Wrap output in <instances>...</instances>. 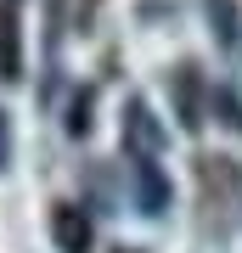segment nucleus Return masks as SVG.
<instances>
[{"label": "nucleus", "mask_w": 242, "mask_h": 253, "mask_svg": "<svg viewBox=\"0 0 242 253\" xmlns=\"http://www.w3.org/2000/svg\"><path fill=\"white\" fill-rule=\"evenodd\" d=\"M118 135H124V152H130V158H158L163 124L152 118V107H146L141 96H130V101H124V124H118Z\"/></svg>", "instance_id": "f257e3e1"}, {"label": "nucleus", "mask_w": 242, "mask_h": 253, "mask_svg": "<svg viewBox=\"0 0 242 253\" xmlns=\"http://www.w3.org/2000/svg\"><path fill=\"white\" fill-rule=\"evenodd\" d=\"M113 253H141V248H113Z\"/></svg>", "instance_id": "9d476101"}, {"label": "nucleus", "mask_w": 242, "mask_h": 253, "mask_svg": "<svg viewBox=\"0 0 242 253\" xmlns=\"http://www.w3.org/2000/svg\"><path fill=\"white\" fill-rule=\"evenodd\" d=\"M51 242H56V253H90L96 225H90V214L79 203H56L51 208Z\"/></svg>", "instance_id": "7ed1b4c3"}, {"label": "nucleus", "mask_w": 242, "mask_h": 253, "mask_svg": "<svg viewBox=\"0 0 242 253\" xmlns=\"http://www.w3.org/2000/svg\"><path fill=\"white\" fill-rule=\"evenodd\" d=\"M0 79H23V28H17V6L0 0Z\"/></svg>", "instance_id": "39448f33"}, {"label": "nucleus", "mask_w": 242, "mask_h": 253, "mask_svg": "<svg viewBox=\"0 0 242 253\" xmlns=\"http://www.w3.org/2000/svg\"><path fill=\"white\" fill-rule=\"evenodd\" d=\"M169 90H175V118L180 129H203V73L197 68H175L169 73Z\"/></svg>", "instance_id": "20e7f679"}, {"label": "nucleus", "mask_w": 242, "mask_h": 253, "mask_svg": "<svg viewBox=\"0 0 242 253\" xmlns=\"http://www.w3.org/2000/svg\"><path fill=\"white\" fill-rule=\"evenodd\" d=\"M208 101H214V113H225V124L242 135V101H237L231 90H208Z\"/></svg>", "instance_id": "6e6552de"}, {"label": "nucleus", "mask_w": 242, "mask_h": 253, "mask_svg": "<svg viewBox=\"0 0 242 253\" xmlns=\"http://www.w3.org/2000/svg\"><path fill=\"white\" fill-rule=\"evenodd\" d=\"M130 191H135V208L146 219H158L169 208V174L158 169V158H130Z\"/></svg>", "instance_id": "f03ea898"}, {"label": "nucleus", "mask_w": 242, "mask_h": 253, "mask_svg": "<svg viewBox=\"0 0 242 253\" xmlns=\"http://www.w3.org/2000/svg\"><path fill=\"white\" fill-rule=\"evenodd\" d=\"M203 11H208V28H214L220 51L242 56V6L237 0H203Z\"/></svg>", "instance_id": "423d86ee"}, {"label": "nucleus", "mask_w": 242, "mask_h": 253, "mask_svg": "<svg viewBox=\"0 0 242 253\" xmlns=\"http://www.w3.org/2000/svg\"><path fill=\"white\" fill-rule=\"evenodd\" d=\"M85 129H90V90H79V96H73V101H68V135H73V141H79V135H85Z\"/></svg>", "instance_id": "0eeeda50"}, {"label": "nucleus", "mask_w": 242, "mask_h": 253, "mask_svg": "<svg viewBox=\"0 0 242 253\" xmlns=\"http://www.w3.org/2000/svg\"><path fill=\"white\" fill-rule=\"evenodd\" d=\"M0 169H11V118L0 107Z\"/></svg>", "instance_id": "1a4fd4ad"}]
</instances>
